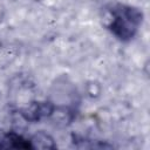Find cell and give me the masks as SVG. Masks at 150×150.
Returning a JSON list of instances; mask_svg holds the SVG:
<instances>
[{
    "instance_id": "cell-1",
    "label": "cell",
    "mask_w": 150,
    "mask_h": 150,
    "mask_svg": "<svg viewBox=\"0 0 150 150\" xmlns=\"http://www.w3.org/2000/svg\"><path fill=\"white\" fill-rule=\"evenodd\" d=\"M108 29L121 41L131 40L143 19L139 9L124 4H111L108 8Z\"/></svg>"
}]
</instances>
